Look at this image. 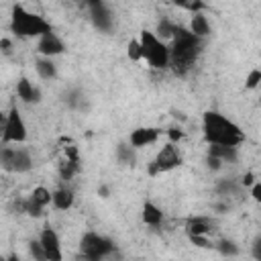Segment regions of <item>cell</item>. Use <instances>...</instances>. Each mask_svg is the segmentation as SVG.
I'll return each instance as SVG.
<instances>
[{
	"mask_svg": "<svg viewBox=\"0 0 261 261\" xmlns=\"http://www.w3.org/2000/svg\"><path fill=\"white\" fill-rule=\"evenodd\" d=\"M202 128H204V139L208 145L239 147L245 141V133L239 128V124H234L220 112H212V110L204 112Z\"/></svg>",
	"mask_w": 261,
	"mask_h": 261,
	"instance_id": "obj_1",
	"label": "cell"
},
{
	"mask_svg": "<svg viewBox=\"0 0 261 261\" xmlns=\"http://www.w3.org/2000/svg\"><path fill=\"white\" fill-rule=\"evenodd\" d=\"M173 47H171V65L175 67V71L184 73L186 69L192 67V63L196 61L198 57V51H200V39L196 35L190 33V29H181L177 27L175 29V35H173Z\"/></svg>",
	"mask_w": 261,
	"mask_h": 261,
	"instance_id": "obj_2",
	"label": "cell"
},
{
	"mask_svg": "<svg viewBox=\"0 0 261 261\" xmlns=\"http://www.w3.org/2000/svg\"><path fill=\"white\" fill-rule=\"evenodd\" d=\"M10 27H12V33L16 37H39L41 39L43 35L53 33L51 24L43 16H39L35 12H29L22 6H14L12 8V22H10Z\"/></svg>",
	"mask_w": 261,
	"mask_h": 261,
	"instance_id": "obj_3",
	"label": "cell"
},
{
	"mask_svg": "<svg viewBox=\"0 0 261 261\" xmlns=\"http://www.w3.org/2000/svg\"><path fill=\"white\" fill-rule=\"evenodd\" d=\"M141 47H143V59H147V63L151 67H167L169 61H171V49L151 31H143L141 37Z\"/></svg>",
	"mask_w": 261,
	"mask_h": 261,
	"instance_id": "obj_4",
	"label": "cell"
},
{
	"mask_svg": "<svg viewBox=\"0 0 261 261\" xmlns=\"http://www.w3.org/2000/svg\"><path fill=\"white\" fill-rule=\"evenodd\" d=\"M114 243L98 232H86L80 243V255L84 261H102L106 255L114 253Z\"/></svg>",
	"mask_w": 261,
	"mask_h": 261,
	"instance_id": "obj_5",
	"label": "cell"
},
{
	"mask_svg": "<svg viewBox=\"0 0 261 261\" xmlns=\"http://www.w3.org/2000/svg\"><path fill=\"white\" fill-rule=\"evenodd\" d=\"M0 161L2 167L8 171H16V173H24L33 169V157L29 155V151L24 149H12V147H2L0 151Z\"/></svg>",
	"mask_w": 261,
	"mask_h": 261,
	"instance_id": "obj_6",
	"label": "cell"
},
{
	"mask_svg": "<svg viewBox=\"0 0 261 261\" xmlns=\"http://www.w3.org/2000/svg\"><path fill=\"white\" fill-rule=\"evenodd\" d=\"M27 141V124L18 112V108H12L6 118H4V126H2V143H24Z\"/></svg>",
	"mask_w": 261,
	"mask_h": 261,
	"instance_id": "obj_7",
	"label": "cell"
},
{
	"mask_svg": "<svg viewBox=\"0 0 261 261\" xmlns=\"http://www.w3.org/2000/svg\"><path fill=\"white\" fill-rule=\"evenodd\" d=\"M88 6H90V18H92L94 27H96L98 31L108 33V31L112 29V22H114L110 8H108L104 2H100V0H94V2H90Z\"/></svg>",
	"mask_w": 261,
	"mask_h": 261,
	"instance_id": "obj_8",
	"label": "cell"
},
{
	"mask_svg": "<svg viewBox=\"0 0 261 261\" xmlns=\"http://www.w3.org/2000/svg\"><path fill=\"white\" fill-rule=\"evenodd\" d=\"M153 163H155L157 171H171V169H175V167L181 163V157H179L175 145H173V143H167V145H163V149L157 153V157H155Z\"/></svg>",
	"mask_w": 261,
	"mask_h": 261,
	"instance_id": "obj_9",
	"label": "cell"
},
{
	"mask_svg": "<svg viewBox=\"0 0 261 261\" xmlns=\"http://www.w3.org/2000/svg\"><path fill=\"white\" fill-rule=\"evenodd\" d=\"M39 241H41V245L45 247L49 261H61V259H63V255H61V243H59V237H57V232H55L51 226H47V228H43V230H41Z\"/></svg>",
	"mask_w": 261,
	"mask_h": 261,
	"instance_id": "obj_10",
	"label": "cell"
},
{
	"mask_svg": "<svg viewBox=\"0 0 261 261\" xmlns=\"http://www.w3.org/2000/svg\"><path fill=\"white\" fill-rule=\"evenodd\" d=\"M37 49H39L41 57H53V55L63 53V51H65V45H63V41H61L55 33H47V35H43V37L39 39Z\"/></svg>",
	"mask_w": 261,
	"mask_h": 261,
	"instance_id": "obj_11",
	"label": "cell"
},
{
	"mask_svg": "<svg viewBox=\"0 0 261 261\" xmlns=\"http://www.w3.org/2000/svg\"><path fill=\"white\" fill-rule=\"evenodd\" d=\"M157 139H159V128H153V126H139V128H135V130L130 133L128 143H130L135 149H141V147L153 145Z\"/></svg>",
	"mask_w": 261,
	"mask_h": 261,
	"instance_id": "obj_12",
	"label": "cell"
},
{
	"mask_svg": "<svg viewBox=\"0 0 261 261\" xmlns=\"http://www.w3.org/2000/svg\"><path fill=\"white\" fill-rule=\"evenodd\" d=\"M16 96L24 104H39L41 102V90L37 86H33V82L29 77H18V82H16Z\"/></svg>",
	"mask_w": 261,
	"mask_h": 261,
	"instance_id": "obj_13",
	"label": "cell"
},
{
	"mask_svg": "<svg viewBox=\"0 0 261 261\" xmlns=\"http://www.w3.org/2000/svg\"><path fill=\"white\" fill-rule=\"evenodd\" d=\"M212 220L206 218V216H192L186 224V230L188 234H200V237H206L210 230H212Z\"/></svg>",
	"mask_w": 261,
	"mask_h": 261,
	"instance_id": "obj_14",
	"label": "cell"
},
{
	"mask_svg": "<svg viewBox=\"0 0 261 261\" xmlns=\"http://www.w3.org/2000/svg\"><path fill=\"white\" fill-rule=\"evenodd\" d=\"M190 33L196 35L198 39H204V37L210 35V22H208V18L202 12L192 14V18H190Z\"/></svg>",
	"mask_w": 261,
	"mask_h": 261,
	"instance_id": "obj_15",
	"label": "cell"
},
{
	"mask_svg": "<svg viewBox=\"0 0 261 261\" xmlns=\"http://www.w3.org/2000/svg\"><path fill=\"white\" fill-rule=\"evenodd\" d=\"M35 69H37L41 80H55L57 77V67L51 61V57H39L35 61Z\"/></svg>",
	"mask_w": 261,
	"mask_h": 261,
	"instance_id": "obj_16",
	"label": "cell"
},
{
	"mask_svg": "<svg viewBox=\"0 0 261 261\" xmlns=\"http://www.w3.org/2000/svg\"><path fill=\"white\" fill-rule=\"evenodd\" d=\"M143 220H145V224H149V226H159L161 220H163L161 208H159L157 204H153V202H145V204H143Z\"/></svg>",
	"mask_w": 261,
	"mask_h": 261,
	"instance_id": "obj_17",
	"label": "cell"
},
{
	"mask_svg": "<svg viewBox=\"0 0 261 261\" xmlns=\"http://www.w3.org/2000/svg\"><path fill=\"white\" fill-rule=\"evenodd\" d=\"M208 155L212 157H218L222 163L228 161V163H234L239 153H237V147H222V145H210L208 147Z\"/></svg>",
	"mask_w": 261,
	"mask_h": 261,
	"instance_id": "obj_18",
	"label": "cell"
},
{
	"mask_svg": "<svg viewBox=\"0 0 261 261\" xmlns=\"http://www.w3.org/2000/svg\"><path fill=\"white\" fill-rule=\"evenodd\" d=\"M53 206L57 210H69L73 206V192L67 188H59L53 192Z\"/></svg>",
	"mask_w": 261,
	"mask_h": 261,
	"instance_id": "obj_19",
	"label": "cell"
},
{
	"mask_svg": "<svg viewBox=\"0 0 261 261\" xmlns=\"http://www.w3.org/2000/svg\"><path fill=\"white\" fill-rule=\"evenodd\" d=\"M116 159H118V163H122V165H135V161H137V155H135V147L128 143H120L118 147H116Z\"/></svg>",
	"mask_w": 261,
	"mask_h": 261,
	"instance_id": "obj_20",
	"label": "cell"
},
{
	"mask_svg": "<svg viewBox=\"0 0 261 261\" xmlns=\"http://www.w3.org/2000/svg\"><path fill=\"white\" fill-rule=\"evenodd\" d=\"M31 196H33V200H35V202H39L43 208H45L47 204H53V192H49V190H47V188H43V186L33 188Z\"/></svg>",
	"mask_w": 261,
	"mask_h": 261,
	"instance_id": "obj_21",
	"label": "cell"
},
{
	"mask_svg": "<svg viewBox=\"0 0 261 261\" xmlns=\"http://www.w3.org/2000/svg\"><path fill=\"white\" fill-rule=\"evenodd\" d=\"M214 249H216L218 253L226 255V257H234V255H239V245H237L234 241H228V239L218 241V243L214 245Z\"/></svg>",
	"mask_w": 261,
	"mask_h": 261,
	"instance_id": "obj_22",
	"label": "cell"
},
{
	"mask_svg": "<svg viewBox=\"0 0 261 261\" xmlns=\"http://www.w3.org/2000/svg\"><path fill=\"white\" fill-rule=\"evenodd\" d=\"M22 212H27V214L33 216V218H41V216H43V206H41L39 202H35L33 196H29V198L22 202Z\"/></svg>",
	"mask_w": 261,
	"mask_h": 261,
	"instance_id": "obj_23",
	"label": "cell"
},
{
	"mask_svg": "<svg viewBox=\"0 0 261 261\" xmlns=\"http://www.w3.org/2000/svg\"><path fill=\"white\" fill-rule=\"evenodd\" d=\"M29 253H31L33 261H49V257H47V251H45V247L41 245V241H39V239L29 243Z\"/></svg>",
	"mask_w": 261,
	"mask_h": 261,
	"instance_id": "obj_24",
	"label": "cell"
},
{
	"mask_svg": "<svg viewBox=\"0 0 261 261\" xmlns=\"http://www.w3.org/2000/svg\"><path fill=\"white\" fill-rule=\"evenodd\" d=\"M126 55L130 61H141L143 59V47H141V41L139 39H130L128 45H126Z\"/></svg>",
	"mask_w": 261,
	"mask_h": 261,
	"instance_id": "obj_25",
	"label": "cell"
},
{
	"mask_svg": "<svg viewBox=\"0 0 261 261\" xmlns=\"http://www.w3.org/2000/svg\"><path fill=\"white\" fill-rule=\"evenodd\" d=\"M175 24L173 22H169V20H161L159 22V27H157V37H163V39H169V37H173L175 35Z\"/></svg>",
	"mask_w": 261,
	"mask_h": 261,
	"instance_id": "obj_26",
	"label": "cell"
},
{
	"mask_svg": "<svg viewBox=\"0 0 261 261\" xmlns=\"http://www.w3.org/2000/svg\"><path fill=\"white\" fill-rule=\"evenodd\" d=\"M257 86H261V69H251L245 77V88L247 90H255Z\"/></svg>",
	"mask_w": 261,
	"mask_h": 261,
	"instance_id": "obj_27",
	"label": "cell"
},
{
	"mask_svg": "<svg viewBox=\"0 0 261 261\" xmlns=\"http://www.w3.org/2000/svg\"><path fill=\"white\" fill-rule=\"evenodd\" d=\"M216 192L222 194V196H228V194H234L237 192V184L232 179H220L216 184Z\"/></svg>",
	"mask_w": 261,
	"mask_h": 261,
	"instance_id": "obj_28",
	"label": "cell"
},
{
	"mask_svg": "<svg viewBox=\"0 0 261 261\" xmlns=\"http://www.w3.org/2000/svg\"><path fill=\"white\" fill-rule=\"evenodd\" d=\"M188 239H190L192 245H196V247H200V249H210V247H214L206 237H200V234H188Z\"/></svg>",
	"mask_w": 261,
	"mask_h": 261,
	"instance_id": "obj_29",
	"label": "cell"
},
{
	"mask_svg": "<svg viewBox=\"0 0 261 261\" xmlns=\"http://www.w3.org/2000/svg\"><path fill=\"white\" fill-rule=\"evenodd\" d=\"M177 6H181V8H186V10H192L194 14H198V12H202V10L206 8L204 2H177Z\"/></svg>",
	"mask_w": 261,
	"mask_h": 261,
	"instance_id": "obj_30",
	"label": "cell"
},
{
	"mask_svg": "<svg viewBox=\"0 0 261 261\" xmlns=\"http://www.w3.org/2000/svg\"><path fill=\"white\" fill-rule=\"evenodd\" d=\"M251 255H253L255 261H261V234L255 237V241L251 245Z\"/></svg>",
	"mask_w": 261,
	"mask_h": 261,
	"instance_id": "obj_31",
	"label": "cell"
},
{
	"mask_svg": "<svg viewBox=\"0 0 261 261\" xmlns=\"http://www.w3.org/2000/svg\"><path fill=\"white\" fill-rule=\"evenodd\" d=\"M167 137H169V143H177L179 139H184V130L181 128H177V126H171L169 130H167Z\"/></svg>",
	"mask_w": 261,
	"mask_h": 261,
	"instance_id": "obj_32",
	"label": "cell"
},
{
	"mask_svg": "<svg viewBox=\"0 0 261 261\" xmlns=\"http://www.w3.org/2000/svg\"><path fill=\"white\" fill-rule=\"evenodd\" d=\"M206 163H208V167H210L212 171H218V169L222 167V161H220L218 157H212V155L206 157Z\"/></svg>",
	"mask_w": 261,
	"mask_h": 261,
	"instance_id": "obj_33",
	"label": "cell"
},
{
	"mask_svg": "<svg viewBox=\"0 0 261 261\" xmlns=\"http://www.w3.org/2000/svg\"><path fill=\"white\" fill-rule=\"evenodd\" d=\"M251 196H253L255 202L261 204V181H255V184L251 186Z\"/></svg>",
	"mask_w": 261,
	"mask_h": 261,
	"instance_id": "obj_34",
	"label": "cell"
},
{
	"mask_svg": "<svg viewBox=\"0 0 261 261\" xmlns=\"http://www.w3.org/2000/svg\"><path fill=\"white\" fill-rule=\"evenodd\" d=\"M255 184V175L251 173V171H247L245 175H243V186H253Z\"/></svg>",
	"mask_w": 261,
	"mask_h": 261,
	"instance_id": "obj_35",
	"label": "cell"
},
{
	"mask_svg": "<svg viewBox=\"0 0 261 261\" xmlns=\"http://www.w3.org/2000/svg\"><path fill=\"white\" fill-rule=\"evenodd\" d=\"M0 49L8 53V51H10V39H6V37H4V39H0Z\"/></svg>",
	"mask_w": 261,
	"mask_h": 261,
	"instance_id": "obj_36",
	"label": "cell"
},
{
	"mask_svg": "<svg viewBox=\"0 0 261 261\" xmlns=\"http://www.w3.org/2000/svg\"><path fill=\"white\" fill-rule=\"evenodd\" d=\"M98 194H100L102 198H108V188H106V186H100V190H98Z\"/></svg>",
	"mask_w": 261,
	"mask_h": 261,
	"instance_id": "obj_37",
	"label": "cell"
},
{
	"mask_svg": "<svg viewBox=\"0 0 261 261\" xmlns=\"http://www.w3.org/2000/svg\"><path fill=\"white\" fill-rule=\"evenodd\" d=\"M2 261H20L16 255H12V257H6V259H2Z\"/></svg>",
	"mask_w": 261,
	"mask_h": 261,
	"instance_id": "obj_38",
	"label": "cell"
}]
</instances>
